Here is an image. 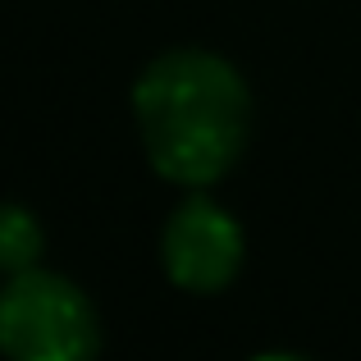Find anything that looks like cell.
I'll list each match as a JSON object with an SVG mask.
<instances>
[{
    "mask_svg": "<svg viewBox=\"0 0 361 361\" xmlns=\"http://www.w3.org/2000/svg\"><path fill=\"white\" fill-rule=\"evenodd\" d=\"M137 128L151 165L188 188L215 183L243 156L252 101L233 64L206 51H169L137 78Z\"/></svg>",
    "mask_w": 361,
    "mask_h": 361,
    "instance_id": "cell-1",
    "label": "cell"
},
{
    "mask_svg": "<svg viewBox=\"0 0 361 361\" xmlns=\"http://www.w3.org/2000/svg\"><path fill=\"white\" fill-rule=\"evenodd\" d=\"M256 361H302V357H288V353H270V357H256Z\"/></svg>",
    "mask_w": 361,
    "mask_h": 361,
    "instance_id": "cell-5",
    "label": "cell"
},
{
    "mask_svg": "<svg viewBox=\"0 0 361 361\" xmlns=\"http://www.w3.org/2000/svg\"><path fill=\"white\" fill-rule=\"evenodd\" d=\"M97 311L69 279L23 270L0 293V353L9 361H92Z\"/></svg>",
    "mask_w": 361,
    "mask_h": 361,
    "instance_id": "cell-2",
    "label": "cell"
},
{
    "mask_svg": "<svg viewBox=\"0 0 361 361\" xmlns=\"http://www.w3.org/2000/svg\"><path fill=\"white\" fill-rule=\"evenodd\" d=\"M160 252H165V270L178 288L192 293H215L238 274L243 261V229L220 211L215 202H183L165 224V238H160Z\"/></svg>",
    "mask_w": 361,
    "mask_h": 361,
    "instance_id": "cell-3",
    "label": "cell"
},
{
    "mask_svg": "<svg viewBox=\"0 0 361 361\" xmlns=\"http://www.w3.org/2000/svg\"><path fill=\"white\" fill-rule=\"evenodd\" d=\"M42 256V224L23 206H0V274H23Z\"/></svg>",
    "mask_w": 361,
    "mask_h": 361,
    "instance_id": "cell-4",
    "label": "cell"
}]
</instances>
